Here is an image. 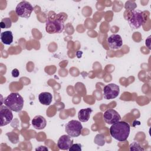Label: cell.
Listing matches in <instances>:
<instances>
[{
	"label": "cell",
	"instance_id": "21",
	"mask_svg": "<svg viewBox=\"0 0 151 151\" xmlns=\"http://www.w3.org/2000/svg\"><path fill=\"white\" fill-rule=\"evenodd\" d=\"M36 150H48V149L47 148V147H45V146H40V147H38V148H37L36 149H35Z\"/></svg>",
	"mask_w": 151,
	"mask_h": 151
},
{
	"label": "cell",
	"instance_id": "16",
	"mask_svg": "<svg viewBox=\"0 0 151 151\" xmlns=\"http://www.w3.org/2000/svg\"><path fill=\"white\" fill-rule=\"evenodd\" d=\"M12 25V21L9 18H3L0 22V27L1 28H9Z\"/></svg>",
	"mask_w": 151,
	"mask_h": 151
},
{
	"label": "cell",
	"instance_id": "2",
	"mask_svg": "<svg viewBox=\"0 0 151 151\" xmlns=\"http://www.w3.org/2000/svg\"><path fill=\"white\" fill-rule=\"evenodd\" d=\"M24 99L18 93L13 92L10 93L4 100V104L12 111L19 112L24 106Z\"/></svg>",
	"mask_w": 151,
	"mask_h": 151
},
{
	"label": "cell",
	"instance_id": "13",
	"mask_svg": "<svg viewBox=\"0 0 151 151\" xmlns=\"http://www.w3.org/2000/svg\"><path fill=\"white\" fill-rule=\"evenodd\" d=\"M38 100L41 104L49 106L52 100V96L49 92H42L38 96Z\"/></svg>",
	"mask_w": 151,
	"mask_h": 151
},
{
	"label": "cell",
	"instance_id": "10",
	"mask_svg": "<svg viewBox=\"0 0 151 151\" xmlns=\"http://www.w3.org/2000/svg\"><path fill=\"white\" fill-rule=\"evenodd\" d=\"M109 47L111 50L120 49L123 45V41L121 36L119 34H112L107 40Z\"/></svg>",
	"mask_w": 151,
	"mask_h": 151
},
{
	"label": "cell",
	"instance_id": "8",
	"mask_svg": "<svg viewBox=\"0 0 151 151\" xmlns=\"http://www.w3.org/2000/svg\"><path fill=\"white\" fill-rule=\"evenodd\" d=\"M13 119L12 110L6 106L0 107V126L1 127L8 124Z\"/></svg>",
	"mask_w": 151,
	"mask_h": 151
},
{
	"label": "cell",
	"instance_id": "17",
	"mask_svg": "<svg viewBox=\"0 0 151 151\" xmlns=\"http://www.w3.org/2000/svg\"><path fill=\"white\" fill-rule=\"evenodd\" d=\"M130 150H142L143 151L144 149L140 145V144L136 142H134L130 145Z\"/></svg>",
	"mask_w": 151,
	"mask_h": 151
},
{
	"label": "cell",
	"instance_id": "19",
	"mask_svg": "<svg viewBox=\"0 0 151 151\" xmlns=\"http://www.w3.org/2000/svg\"><path fill=\"white\" fill-rule=\"evenodd\" d=\"M99 141H101V142L102 143V144L104 145V143H105V141H104V137L101 135V134H97L95 139H94V142L95 143H97V142Z\"/></svg>",
	"mask_w": 151,
	"mask_h": 151
},
{
	"label": "cell",
	"instance_id": "12",
	"mask_svg": "<svg viewBox=\"0 0 151 151\" xmlns=\"http://www.w3.org/2000/svg\"><path fill=\"white\" fill-rule=\"evenodd\" d=\"M32 125L36 129H43L47 125V121L43 116L41 115H37L32 119Z\"/></svg>",
	"mask_w": 151,
	"mask_h": 151
},
{
	"label": "cell",
	"instance_id": "5",
	"mask_svg": "<svg viewBox=\"0 0 151 151\" xmlns=\"http://www.w3.org/2000/svg\"><path fill=\"white\" fill-rule=\"evenodd\" d=\"M83 126L80 122L71 120L65 124V132L71 137H77L81 134Z\"/></svg>",
	"mask_w": 151,
	"mask_h": 151
},
{
	"label": "cell",
	"instance_id": "4",
	"mask_svg": "<svg viewBox=\"0 0 151 151\" xmlns=\"http://www.w3.org/2000/svg\"><path fill=\"white\" fill-rule=\"evenodd\" d=\"M131 28L138 29L145 22L143 12L138 9H134L131 11L130 16L127 19Z\"/></svg>",
	"mask_w": 151,
	"mask_h": 151
},
{
	"label": "cell",
	"instance_id": "6",
	"mask_svg": "<svg viewBox=\"0 0 151 151\" xmlns=\"http://www.w3.org/2000/svg\"><path fill=\"white\" fill-rule=\"evenodd\" d=\"M32 11V6L29 2L25 1L20 2L15 8L16 14L21 18H29Z\"/></svg>",
	"mask_w": 151,
	"mask_h": 151
},
{
	"label": "cell",
	"instance_id": "14",
	"mask_svg": "<svg viewBox=\"0 0 151 151\" xmlns=\"http://www.w3.org/2000/svg\"><path fill=\"white\" fill-rule=\"evenodd\" d=\"M92 111V109L89 107L80 110L78 113V118L79 120L81 122H87L89 120Z\"/></svg>",
	"mask_w": 151,
	"mask_h": 151
},
{
	"label": "cell",
	"instance_id": "7",
	"mask_svg": "<svg viewBox=\"0 0 151 151\" xmlns=\"http://www.w3.org/2000/svg\"><path fill=\"white\" fill-rule=\"evenodd\" d=\"M119 86L114 83L106 85L103 90V97L106 100H111L116 98L119 96Z\"/></svg>",
	"mask_w": 151,
	"mask_h": 151
},
{
	"label": "cell",
	"instance_id": "15",
	"mask_svg": "<svg viewBox=\"0 0 151 151\" xmlns=\"http://www.w3.org/2000/svg\"><path fill=\"white\" fill-rule=\"evenodd\" d=\"M1 40L4 44L10 45L13 42V35L11 31H5L1 34Z\"/></svg>",
	"mask_w": 151,
	"mask_h": 151
},
{
	"label": "cell",
	"instance_id": "11",
	"mask_svg": "<svg viewBox=\"0 0 151 151\" xmlns=\"http://www.w3.org/2000/svg\"><path fill=\"white\" fill-rule=\"evenodd\" d=\"M69 135H62L57 142V146L61 150H68L73 144V140Z\"/></svg>",
	"mask_w": 151,
	"mask_h": 151
},
{
	"label": "cell",
	"instance_id": "18",
	"mask_svg": "<svg viewBox=\"0 0 151 151\" xmlns=\"http://www.w3.org/2000/svg\"><path fill=\"white\" fill-rule=\"evenodd\" d=\"M69 151H81V145L80 143L73 144L72 146L69 148Z\"/></svg>",
	"mask_w": 151,
	"mask_h": 151
},
{
	"label": "cell",
	"instance_id": "1",
	"mask_svg": "<svg viewBox=\"0 0 151 151\" xmlns=\"http://www.w3.org/2000/svg\"><path fill=\"white\" fill-rule=\"evenodd\" d=\"M130 126L124 121H119L111 124L110 127V135L119 142L126 141L130 134Z\"/></svg>",
	"mask_w": 151,
	"mask_h": 151
},
{
	"label": "cell",
	"instance_id": "20",
	"mask_svg": "<svg viewBox=\"0 0 151 151\" xmlns=\"http://www.w3.org/2000/svg\"><path fill=\"white\" fill-rule=\"evenodd\" d=\"M12 76L14 77H18L19 74V72L18 71V70L17 68H14V70H12V72H11Z\"/></svg>",
	"mask_w": 151,
	"mask_h": 151
},
{
	"label": "cell",
	"instance_id": "9",
	"mask_svg": "<svg viewBox=\"0 0 151 151\" xmlns=\"http://www.w3.org/2000/svg\"><path fill=\"white\" fill-rule=\"evenodd\" d=\"M103 119L108 124H113L121 120V116L117 111L109 109L106 110L103 113Z\"/></svg>",
	"mask_w": 151,
	"mask_h": 151
},
{
	"label": "cell",
	"instance_id": "3",
	"mask_svg": "<svg viewBox=\"0 0 151 151\" xmlns=\"http://www.w3.org/2000/svg\"><path fill=\"white\" fill-rule=\"evenodd\" d=\"M64 28V21L61 19H47L46 21L45 31L50 34H59L63 32Z\"/></svg>",
	"mask_w": 151,
	"mask_h": 151
}]
</instances>
